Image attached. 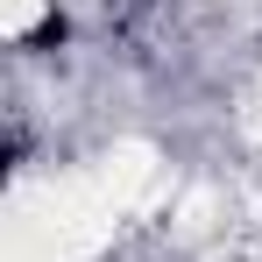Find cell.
<instances>
[]
</instances>
